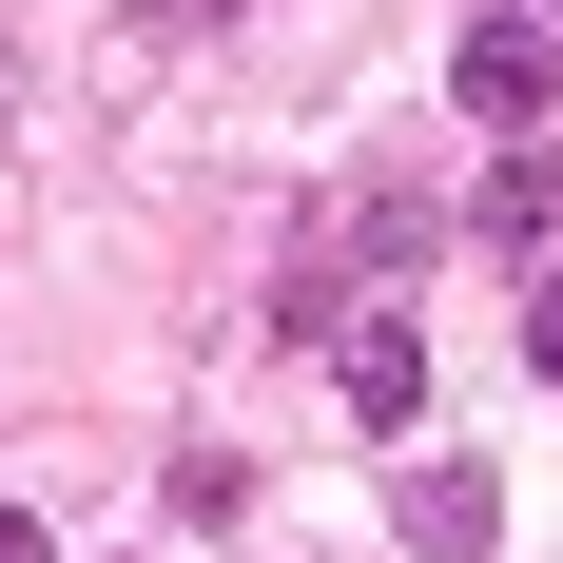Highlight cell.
<instances>
[{"label": "cell", "mask_w": 563, "mask_h": 563, "mask_svg": "<svg viewBox=\"0 0 563 563\" xmlns=\"http://www.w3.org/2000/svg\"><path fill=\"white\" fill-rule=\"evenodd\" d=\"M448 98L486 117V136H525V117L563 98V40H544V20H506V0H466V40H448Z\"/></svg>", "instance_id": "1"}, {"label": "cell", "mask_w": 563, "mask_h": 563, "mask_svg": "<svg viewBox=\"0 0 563 563\" xmlns=\"http://www.w3.org/2000/svg\"><path fill=\"white\" fill-rule=\"evenodd\" d=\"M331 389H350V428H428V331H408V311H350Z\"/></svg>", "instance_id": "2"}, {"label": "cell", "mask_w": 563, "mask_h": 563, "mask_svg": "<svg viewBox=\"0 0 563 563\" xmlns=\"http://www.w3.org/2000/svg\"><path fill=\"white\" fill-rule=\"evenodd\" d=\"M408 563H486V544H506V486H486V466H408Z\"/></svg>", "instance_id": "3"}, {"label": "cell", "mask_w": 563, "mask_h": 563, "mask_svg": "<svg viewBox=\"0 0 563 563\" xmlns=\"http://www.w3.org/2000/svg\"><path fill=\"white\" fill-rule=\"evenodd\" d=\"M428 253H448V214H428V195H350V233H331V291H408Z\"/></svg>", "instance_id": "4"}, {"label": "cell", "mask_w": 563, "mask_h": 563, "mask_svg": "<svg viewBox=\"0 0 563 563\" xmlns=\"http://www.w3.org/2000/svg\"><path fill=\"white\" fill-rule=\"evenodd\" d=\"M466 233H486V253H563V156H486Z\"/></svg>", "instance_id": "5"}, {"label": "cell", "mask_w": 563, "mask_h": 563, "mask_svg": "<svg viewBox=\"0 0 563 563\" xmlns=\"http://www.w3.org/2000/svg\"><path fill=\"white\" fill-rule=\"evenodd\" d=\"M214 20H253V0H136V40H214Z\"/></svg>", "instance_id": "6"}, {"label": "cell", "mask_w": 563, "mask_h": 563, "mask_svg": "<svg viewBox=\"0 0 563 563\" xmlns=\"http://www.w3.org/2000/svg\"><path fill=\"white\" fill-rule=\"evenodd\" d=\"M0 563H58V525H40V506H0Z\"/></svg>", "instance_id": "7"}, {"label": "cell", "mask_w": 563, "mask_h": 563, "mask_svg": "<svg viewBox=\"0 0 563 563\" xmlns=\"http://www.w3.org/2000/svg\"><path fill=\"white\" fill-rule=\"evenodd\" d=\"M525 350H544V369H563V273H544V291H525Z\"/></svg>", "instance_id": "8"}, {"label": "cell", "mask_w": 563, "mask_h": 563, "mask_svg": "<svg viewBox=\"0 0 563 563\" xmlns=\"http://www.w3.org/2000/svg\"><path fill=\"white\" fill-rule=\"evenodd\" d=\"M506 20H544V40H563V0H506Z\"/></svg>", "instance_id": "9"}]
</instances>
